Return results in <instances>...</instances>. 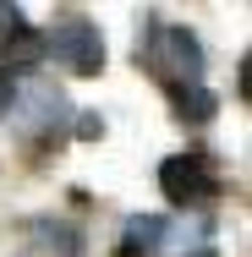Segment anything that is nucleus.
<instances>
[{"label": "nucleus", "instance_id": "7ed1b4c3", "mask_svg": "<svg viewBox=\"0 0 252 257\" xmlns=\"http://www.w3.org/2000/svg\"><path fill=\"white\" fill-rule=\"evenodd\" d=\"M55 55H60L77 77H94V71L104 66L99 28H94V22H82V17H66V22L55 28Z\"/></svg>", "mask_w": 252, "mask_h": 257}, {"label": "nucleus", "instance_id": "f257e3e1", "mask_svg": "<svg viewBox=\"0 0 252 257\" xmlns=\"http://www.w3.org/2000/svg\"><path fill=\"white\" fill-rule=\"evenodd\" d=\"M143 60H148L153 77L170 82V88H187V82L203 77V50L187 28H153L148 44H143Z\"/></svg>", "mask_w": 252, "mask_h": 257}, {"label": "nucleus", "instance_id": "6e6552de", "mask_svg": "<svg viewBox=\"0 0 252 257\" xmlns=\"http://www.w3.org/2000/svg\"><path fill=\"white\" fill-rule=\"evenodd\" d=\"M11 104H17V82L0 71V115H11Z\"/></svg>", "mask_w": 252, "mask_h": 257}, {"label": "nucleus", "instance_id": "1a4fd4ad", "mask_svg": "<svg viewBox=\"0 0 252 257\" xmlns=\"http://www.w3.org/2000/svg\"><path fill=\"white\" fill-rule=\"evenodd\" d=\"M187 257H219V252H208V246H198V252H187Z\"/></svg>", "mask_w": 252, "mask_h": 257}, {"label": "nucleus", "instance_id": "f03ea898", "mask_svg": "<svg viewBox=\"0 0 252 257\" xmlns=\"http://www.w3.org/2000/svg\"><path fill=\"white\" fill-rule=\"evenodd\" d=\"M159 192L176 208L203 203V197H214V170H208L203 159H192V154H176V159L159 164Z\"/></svg>", "mask_w": 252, "mask_h": 257}, {"label": "nucleus", "instance_id": "20e7f679", "mask_svg": "<svg viewBox=\"0 0 252 257\" xmlns=\"http://www.w3.org/2000/svg\"><path fill=\"white\" fill-rule=\"evenodd\" d=\"M44 55H50V39H44V33H33V28H22V22H11V33L0 39V60H6V77H11V71H33Z\"/></svg>", "mask_w": 252, "mask_h": 257}, {"label": "nucleus", "instance_id": "39448f33", "mask_svg": "<svg viewBox=\"0 0 252 257\" xmlns=\"http://www.w3.org/2000/svg\"><path fill=\"white\" fill-rule=\"evenodd\" d=\"M159 230H164V224H159L153 213H132V219H126V235H121V257H143L153 241H159Z\"/></svg>", "mask_w": 252, "mask_h": 257}, {"label": "nucleus", "instance_id": "0eeeda50", "mask_svg": "<svg viewBox=\"0 0 252 257\" xmlns=\"http://www.w3.org/2000/svg\"><path fill=\"white\" fill-rule=\"evenodd\" d=\"M99 132H104V115H99V109L77 115V137H99Z\"/></svg>", "mask_w": 252, "mask_h": 257}, {"label": "nucleus", "instance_id": "423d86ee", "mask_svg": "<svg viewBox=\"0 0 252 257\" xmlns=\"http://www.w3.org/2000/svg\"><path fill=\"white\" fill-rule=\"evenodd\" d=\"M170 93H176V109H181V115H187V120H214V109H219V104H214V93H208V88H203V82H187V88H170Z\"/></svg>", "mask_w": 252, "mask_h": 257}]
</instances>
